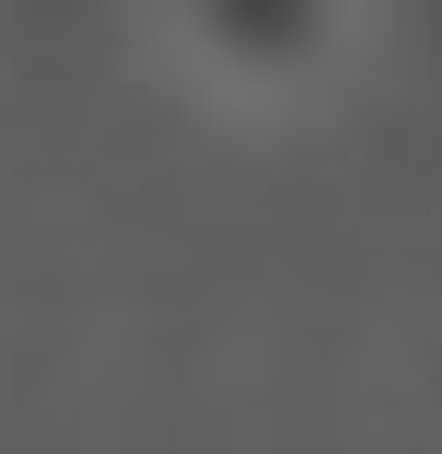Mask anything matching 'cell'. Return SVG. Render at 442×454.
<instances>
[{"label": "cell", "instance_id": "cell-1", "mask_svg": "<svg viewBox=\"0 0 442 454\" xmlns=\"http://www.w3.org/2000/svg\"><path fill=\"white\" fill-rule=\"evenodd\" d=\"M187 35V59L210 82H233V94H291V82H314L337 59V12H314V0H221V12H187L174 24Z\"/></svg>", "mask_w": 442, "mask_h": 454}]
</instances>
